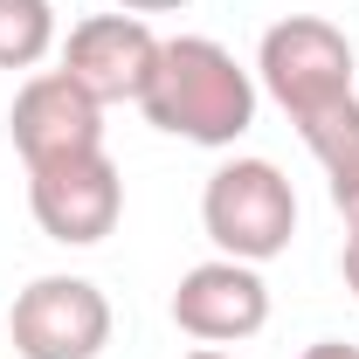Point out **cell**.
<instances>
[{
    "mask_svg": "<svg viewBox=\"0 0 359 359\" xmlns=\"http://www.w3.org/2000/svg\"><path fill=\"white\" fill-rule=\"evenodd\" d=\"M7 339L21 359H97L111 346V297L90 276H35L14 290Z\"/></svg>",
    "mask_w": 359,
    "mask_h": 359,
    "instance_id": "obj_4",
    "label": "cell"
},
{
    "mask_svg": "<svg viewBox=\"0 0 359 359\" xmlns=\"http://www.w3.org/2000/svg\"><path fill=\"white\" fill-rule=\"evenodd\" d=\"M325 180H332V208L346 215V235H359V138H346L332 159H318Z\"/></svg>",
    "mask_w": 359,
    "mask_h": 359,
    "instance_id": "obj_10",
    "label": "cell"
},
{
    "mask_svg": "<svg viewBox=\"0 0 359 359\" xmlns=\"http://www.w3.org/2000/svg\"><path fill=\"white\" fill-rule=\"evenodd\" d=\"M339 269H346V290L359 297V235H346V256H339Z\"/></svg>",
    "mask_w": 359,
    "mask_h": 359,
    "instance_id": "obj_12",
    "label": "cell"
},
{
    "mask_svg": "<svg viewBox=\"0 0 359 359\" xmlns=\"http://www.w3.org/2000/svg\"><path fill=\"white\" fill-rule=\"evenodd\" d=\"M152 69H159V35H152L145 14H125V7L118 14H83L69 28V42H62V76L76 90H90L104 111L138 104Z\"/></svg>",
    "mask_w": 359,
    "mask_h": 359,
    "instance_id": "obj_6",
    "label": "cell"
},
{
    "mask_svg": "<svg viewBox=\"0 0 359 359\" xmlns=\"http://www.w3.org/2000/svg\"><path fill=\"white\" fill-rule=\"evenodd\" d=\"M201 228H208V242L222 256L263 269L297 235V187L276 173L269 159H228L201 187Z\"/></svg>",
    "mask_w": 359,
    "mask_h": 359,
    "instance_id": "obj_3",
    "label": "cell"
},
{
    "mask_svg": "<svg viewBox=\"0 0 359 359\" xmlns=\"http://www.w3.org/2000/svg\"><path fill=\"white\" fill-rule=\"evenodd\" d=\"M256 83L283 104V118L318 159H332L346 138H359V62L346 28L325 14H283L256 42Z\"/></svg>",
    "mask_w": 359,
    "mask_h": 359,
    "instance_id": "obj_1",
    "label": "cell"
},
{
    "mask_svg": "<svg viewBox=\"0 0 359 359\" xmlns=\"http://www.w3.org/2000/svg\"><path fill=\"white\" fill-rule=\"evenodd\" d=\"M173 325L201 346H242L269 325V283L256 263H235V256H215V263H194L173 283Z\"/></svg>",
    "mask_w": 359,
    "mask_h": 359,
    "instance_id": "obj_8",
    "label": "cell"
},
{
    "mask_svg": "<svg viewBox=\"0 0 359 359\" xmlns=\"http://www.w3.org/2000/svg\"><path fill=\"white\" fill-rule=\"evenodd\" d=\"M180 359H235V353H222V346H201V353H180Z\"/></svg>",
    "mask_w": 359,
    "mask_h": 359,
    "instance_id": "obj_14",
    "label": "cell"
},
{
    "mask_svg": "<svg viewBox=\"0 0 359 359\" xmlns=\"http://www.w3.org/2000/svg\"><path fill=\"white\" fill-rule=\"evenodd\" d=\"M297 359H359V346H346V339H318V346H304Z\"/></svg>",
    "mask_w": 359,
    "mask_h": 359,
    "instance_id": "obj_11",
    "label": "cell"
},
{
    "mask_svg": "<svg viewBox=\"0 0 359 359\" xmlns=\"http://www.w3.org/2000/svg\"><path fill=\"white\" fill-rule=\"evenodd\" d=\"M28 215L48 242L62 249H97L118 215H125V173L111 152H83V159H55L28 173Z\"/></svg>",
    "mask_w": 359,
    "mask_h": 359,
    "instance_id": "obj_5",
    "label": "cell"
},
{
    "mask_svg": "<svg viewBox=\"0 0 359 359\" xmlns=\"http://www.w3.org/2000/svg\"><path fill=\"white\" fill-rule=\"evenodd\" d=\"M118 7H125V14H180L187 0H118Z\"/></svg>",
    "mask_w": 359,
    "mask_h": 359,
    "instance_id": "obj_13",
    "label": "cell"
},
{
    "mask_svg": "<svg viewBox=\"0 0 359 359\" xmlns=\"http://www.w3.org/2000/svg\"><path fill=\"white\" fill-rule=\"evenodd\" d=\"M7 138L21 152V166H55V159H83L104 152V104L76 90L62 69H35L28 83L14 90V111H7Z\"/></svg>",
    "mask_w": 359,
    "mask_h": 359,
    "instance_id": "obj_7",
    "label": "cell"
},
{
    "mask_svg": "<svg viewBox=\"0 0 359 359\" xmlns=\"http://www.w3.org/2000/svg\"><path fill=\"white\" fill-rule=\"evenodd\" d=\"M138 111L152 132L222 152L256 125V69H242L235 48H222L215 35H173L159 42V69Z\"/></svg>",
    "mask_w": 359,
    "mask_h": 359,
    "instance_id": "obj_2",
    "label": "cell"
},
{
    "mask_svg": "<svg viewBox=\"0 0 359 359\" xmlns=\"http://www.w3.org/2000/svg\"><path fill=\"white\" fill-rule=\"evenodd\" d=\"M55 48V0H0V69H35Z\"/></svg>",
    "mask_w": 359,
    "mask_h": 359,
    "instance_id": "obj_9",
    "label": "cell"
}]
</instances>
